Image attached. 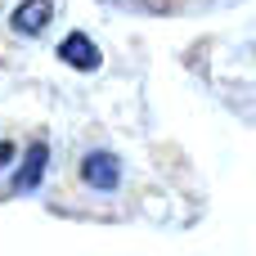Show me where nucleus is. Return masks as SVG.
Here are the masks:
<instances>
[{"label": "nucleus", "instance_id": "nucleus-1", "mask_svg": "<svg viewBox=\"0 0 256 256\" xmlns=\"http://www.w3.org/2000/svg\"><path fill=\"white\" fill-rule=\"evenodd\" d=\"M81 180H86L90 189L108 194V189H117V180H122V162H117L112 153H86V162H81Z\"/></svg>", "mask_w": 256, "mask_h": 256}, {"label": "nucleus", "instance_id": "nucleus-5", "mask_svg": "<svg viewBox=\"0 0 256 256\" xmlns=\"http://www.w3.org/2000/svg\"><path fill=\"white\" fill-rule=\"evenodd\" d=\"M9 162H14V144H9V140H0V166H9Z\"/></svg>", "mask_w": 256, "mask_h": 256}, {"label": "nucleus", "instance_id": "nucleus-2", "mask_svg": "<svg viewBox=\"0 0 256 256\" xmlns=\"http://www.w3.org/2000/svg\"><path fill=\"white\" fill-rule=\"evenodd\" d=\"M58 58L72 63V68H81V72H94V68H99V45H94L86 32H72V36H63Z\"/></svg>", "mask_w": 256, "mask_h": 256}, {"label": "nucleus", "instance_id": "nucleus-4", "mask_svg": "<svg viewBox=\"0 0 256 256\" xmlns=\"http://www.w3.org/2000/svg\"><path fill=\"white\" fill-rule=\"evenodd\" d=\"M45 162H50V148H45V144H32V148H27V158H22V166L14 171V194L36 189V184H40V176H45Z\"/></svg>", "mask_w": 256, "mask_h": 256}, {"label": "nucleus", "instance_id": "nucleus-3", "mask_svg": "<svg viewBox=\"0 0 256 256\" xmlns=\"http://www.w3.org/2000/svg\"><path fill=\"white\" fill-rule=\"evenodd\" d=\"M54 18V4L50 0H22L18 9H14V32L18 36H36V32H45V22Z\"/></svg>", "mask_w": 256, "mask_h": 256}]
</instances>
